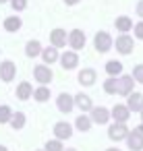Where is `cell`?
<instances>
[{
	"label": "cell",
	"instance_id": "cell-14",
	"mask_svg": "<svg viewBox=\"0 0 143 151\" xmlns=\"http://www.w3.org/2000/svg\"><path fill=\"white\" fill-rule=\"evenodd\" d=\"M77 81H79L81 87H91V85H95V81H98V73H95L93 68H83V70H79Z\"/></svg>",
	"mask_w": 143,
	"mask_h": 151
},
{
	"label": "cell",
	"instance_id": "cell-6",
	"mask_svg": "<svg viewBox=\"0 0 143 151\" xmlns=\"http://www.w3.org/2000/svg\"><path fill=\"white\" fill-rule=\"evenodd\" d=\"M56 108H58V112H62V114H71V112L75 110V95H71V93H66V91L58 93V97H56Z\"/></svg>",
	"mask_w": 143,
	"mask_h": 151
},
{
	"label": "cell",
	"instance_id": "cell-39",
	"mask_svg": "<svg viewBox=\"0 0 143 151\" xmlns=\"http://www.w3.org/2000/svg\"><path fill=\"white\" fill-rule=\"evenodd\" d=\"M139 116H141V122H143V108H141V112H139Z\"/></svg>",
	"mask_w": 143,
	"mask_h": 151
},
{
	"label": "cell",
	"instance_id": "cell-11",
	"mask_svg": "<svg viewBox=\"0 0 143 151\" xmlns=\"http://www.w3.org/2000/svg\"><path fill=\"white\" fill-rule=\"evenodd\" d=\"M17 75V64L13 60H2L0 62V81L2 83H11Z\"/></svg>",
	"mask_w": 143,
	"mask_h": 151
},
{
	"label": "cell",
	"instance_id": "cell-20",
	"mask_svg": "<svg viewBox=\"0 0 143 151\" xmlns=\"http://www.w3.org/2000/svg\"><path fill=\"white\" fill-rule=\"evenodd\" d=\"M42 60H44V64H54V62H58V58H60V52H58V48H54V46H50V48H42Z\"/></svg>",
	"mask_w": 143,
	"mask_h": 151
},
{
	"label": "cell",
	"instance_id": "cell-25",
	"mask_svg": "<svg viewBox=\"0 0 143 151\" xmlns=\"http://www.w3.org/2000/svg\"><path fill=\"white\" fill-rule=\"evenodd\" d=\"M25 122H27V116H25V112H13V116H11V126L15 128V130H21V128H25Z\"/></svg>",
	"mask_w": 143,
	"mask_h": 151
},
{
	"label": "cell",
	"instance_id": "cell-35",
	"mask_svg": "<svg viewBox=\"0 0 143 151\" xmlns=\"http://www.w3.org/2000/svg\"><path fill=\"white\" fill-rule=\"evenodd\" d=\"M135 128H137V130H139V132H141V134H143V122H139V124H137V126H135Z\"/></svg>",
	"mask_w": 143,
	"mask_h": 151
},
{
	"label": "cell",
	"instance_id": "cell-30",
	"mask_svg": "<svg viewBox=\"0 0 143 151\" xmlns=\"http://www.w3.org/2000/svg\"><path fill=\"white\" fill-rule=\"evenodd\" d=\"M133 79H135V83L143 85V64H135L133 66Z\"/></svg>",
	"mask_w": 143,
	"mask_h": 151
},
{
	"label": "cell",
	"instance_id": "cell-1",
	"mask_svg": "<svg viewBox=\"0 0 143 151\" xmlns=\"http://www.w3.org/2000/svg\"><path fill=\"white\" fill-rule=\"evenodd\" d=\"M93 48H95L100 54L110 52V50L114 48V40H112V35H110L108 31H98V33L93 35Z\"/></svg>",
	"mask_w": 143,
	"mask_h": 151
},
{
	"label": "cell",
	"instance_id": "cell-21",
	"mask_svg": "<svg viewBox=\"0 0 143 151\" xmlns=\"http://www.w3.org/2000/svg\"><path fill=\"white\" fill-rule=\"evenodd\" d=\"M114 27H116V31H120V33H129V31H133V19L126 17V15H120V17H116Z\"/></svg>",
	"mask_w": 143,
	"mask_h": 151
},
{
	"label": "cell",
	"instance_id": "cell-26",
	"mask_svg": "<svg viewBox=\"0 0 143 151\" xmlns=\"http://www.w3.org/2000/svg\"><path fill=\"white\" fill-rule=\"evenodd\" d=\"M21 25H23V21H21L17 15H13V17H6V19H4V29H6L9 33L19 31V29H21Z\"/></svg>",
	"mask_w": 143,
	"mask_h": 151
},
{
	"label": "cell",
	"instance_id": "cell-12",
	"mask_svg": "<svg viewBox=\"0 0 143 151\" xmlns=\"http://www.w3.org/2000/svg\"><path fill=\"white\" fill-rule=\"evenodd\" d=\"M124 143H126L129 151H143V134H141L137 128L129 130V134H126Z\"/></svg>",
	"mask_w": 143,
	"mask_h": 151
},
{
	"label": "cell",
	"instance_id": "cell-27",
	"mask_svg": "<svg viewBox=\"0 0 143 151\" xmlns=\"http://www.w3.org/2000/svg\"><path fill=\"white\" fill-rule=\"evenodd\" d=\"M11 116H13L11 106L2 104V106H0V124H9V122H11Z\"/></svg>",
	"mask_w": 143,
	"mask_h": 151
},
{
	"label": "cell",
	"instance_id": "cell-36",
	"mask_svg": "<svg viewBox=\"0 0 143 151\" xmlns=\"http://www.w3.org/2000/svg\"><path fill=\"white\" fill-rule=\"evenodd\" d=\"M104 151H122V149H118V147H108V149H104Z\"/></svg>",
	"mask_w": 143,
	"mask_h": 151
},
{
	"label": "cell",
	"instance_id": "cell-33",
	"mask_svg": "<svg viewBox=\"0 0 143 151\" xmlns=\"http://www.w3.org/2000/svg\"><path fill=\"white\" fill-rule=\"evenodd\" d=\"M135 13L143 19V0H139V2H137V9H135Z\"/></svg>",
	"mask_w": 143,
	"mask_h": 151
},
{
	"label": "cell",
	"instance_id": "cell-9",
	"mask_svg": "<svg viewBox=\"0 0 143 151\" xmlns=\"http://www.w3.org/2000/svg\"><path fill=\"white\" fill-rule=\"evenodd\" d=\"M66 44H69V46H71V50H75V52L83 50V48H85V44H87L85 31H81V29H73V31L69 33V42H66Z\"/></svg>",
	"mask_w": 143,
	"mask_h": 151
},
{
	"label": "cell",
	"instance_id": "cell-18",
	"mask_svg": "<svg viewBox=\"0 0 143 151\" xmlns=\"http://www.w3.org/2000/svg\"><path fill=\"white\" fill-rule=\"evenodd\" d=\"M75 108H79L83 114H87V112H91V108H93V99L87 95V93H77L75 95Z\"/></svg>",
	"mask_w": 143,
	"mask_h": 151
},
{
	"label": "cell",
	"instance_id": "cell-29",
	"mask_svg": "<svg viewBox=\"0 0 143 151\" xmlns=\"http://www.w3.org/2000/svg\"><path fill=\"white\" fill-rule=\"evenodd\" d=\"M104 91L108 95H116V77H108L104 81Z\"/></svg>",
	"mask_w": 143,
	"mask_h": 151
},
{
	"label": "cell",
	"instance_id": "cell-4",
	"mask_svg": "<svg viewBox=\"0 0 143 151\" xmlns=\"http://www.w3.org/2000/svg\"><path fill=\"white\" fill-rule=\"evenodd\" d=\"M126 134H129L126 122H110V126H108V139H110V141L120 143V141L126 139Z\"/></svg>",
	"mask_w": 143,
	"mask_h": 151
},
{
	"label": "cell",
	"instance_id": "cell-34",
	"mask_svg": "<svg viewBox=\"0 0 143 151\" xmlns=\"http://www.w3.org/2000/svg\"><path fill=\"white\" fill-rule=\"evenodd\" d=\"M64 2H66L69 6H75V4H79V2H81V0H64Z\"/></svg>",
	"mask_w": 143,
	"mask_h": 151
},
{
	"label": "cell",
	"instance_id": "cell-23",
	"mask_svg": "<svg viewBox=\"0 0 143 151\" xmlns=\"http://www.w3.org/2000/svg\"><path fill=\"white\" fill-rule=\"evenodd\" d=\"M40 54H42V44L38 40H29L25 44V56L27 58H38Z\"/></svg>",
	"mask_w": 143,
	"mask_h": 151
},
{
	"label": "cell",
	"instance_id": "cell-2",
	"mask_svg": "<svg viewBox=\"0 0 143 151\" xmlns=\"http://www.w3.org/2000/svg\"><path fill=\"white\" fill-rule=\"evenodd\" d=\"M114 48H116V52H118L120 56H129V54H133V50H135V40H133L129 33H120V35L116 37V42H114Z\"/></svg>",
	"mask_w": 143,
	"mask_h": 151
},
{
	"label": "cell",
	"instance_id": "cell-8",
	"mask_svg": "<svg viewBox=\"0 0 143 151\" xmlns=\"http://www.w3.org/2000/svg\"><path fill=\"white\" fill-rule=\"evenodd\" d=\"M54 139H58V141H64V139H71L73 137V132H75V126L71 124V122H66V120H58L56 124H54Z\"/></svg>",
	"mask_w": 143,
	"mask_h": 151
},
{
	"label": "cell",
	"instance_id": "cell-5",
	"mask_svg": "<svg viewBox=\"0 0 143 151\" xmlns=\"http://www.w3.org/2000/svg\"><path fill=\"white\" fill-rule=\"evenodd\" d=\"M33 79L40 85H48V83H52L54 73H52V68L48 64H38V66H33Z\"/></svg>",
	"mask_w": 143,
	"mask_h": 151
},
{
	"label": "cell",
	"instance_id": "cell-41",
	"mask_svg": "<svg viewBox=\"0 0 143 151\" xmlns=\"http://www.w3.org/2000/svg\"><path fill=\"white\" fill-rule=\"evenodd\" d=\"M38 151H46V149H38Z\"/></svg>",
	"mask_w": 143,
	"mask_h": 151
},
{
	"label": "cell",
	"instance_id": "cell-3",
	"mask_svg": "<svg viewBox=\"0 0 143 151\" xmlns=\"http://www.w3.org/2000/svg\"><path fill=\"white\" fill-rule=\"evenodd\" d=\"M133 91H135V79H133V75H120V77H116V95L126 97Z\"/></svg>",
	"mask_w": 143,
	"mask_h": 151
},
{
	"label": "cell",
	"instance_id": "cell-15",
	"mask_svg": "<svg viewBox=\"0 0 143 151\" xmlns=\"http://www.w3.org/2000/svg\"><path fill=\"white\" fill-rule=\"evenodd\" d=\"M66 42H69V35H66L64 29L56 27V29L50 31V46H54V48H64Z\"/></svg>",
	"mask_w": 143,
	"mask_h": 151
},
{
	"label": "cell",
	"instance_id": "cell-38",
	"mask_svg": "<svg viewBox=\"0 0 143 151\" xmlns=\"http://www.w3.org/2000/svg\"><path fill=\"white\" fill-rule=\"evenodd\" d=\"M64 151H79V149H75V147H69V149H64Z\"/></svg>",
	"mask_w": 143,
	"mask_h": 151
},
{
	"label": "cell",
	"instance_id": "cell-32",
	"mask_svg": "<svg viewBox=\"0 0 143 151\" xmlns=\"http://www.w3.org/2000/svg\"><path fill=\"white\" fill-rule=\"evenodd\" d=\"M133 35H135L137 40H143V19L133 25Z\"/></svg>",
	"mask_w": 143,
	"mask_h": 151
},
{
	"label": "cell",
	"instance_id": "cell-28",
	"mask_svg": "<svg viewBox=\"0 0 143 151\" xmlns=\"http://www.w3.org/2000/svg\"><path fill=\"white\" fill-rule=\"evenodd\" d=\"M44 149H46V151H64V145H62V141H58V139H48L46 145H44Z\"/></svg>",
	"mask_w": 143,
	"mask_h": 151
},
{
	"label": "cell",
	"instance_id": "cell-22",
	"mask_svg": "<svg viewBox=\"0 0 143 151\" xmlns=\"http://www.w3.org/2000/svg\"><path fill=\"white\" fill-rule=\"evenodd\" d=\"M104 70H106V75H108V77H120V75H122V70H124V66H122V62H120V60H108V62H106V66H104Z\"/></svg>",
	"mask_w": 143,
	"mask_h": 151
},
{
	"label": "cell",
	"instance_id": "cell-37",
	"mask_svg": "<svg viewBox=\"0 0 143 151\" xmlns=\"http://www.w3.org/2000/svg\"><path fill=\"white\" fill-rule=\"evenodd\" d=\"M0 151H9V147L6 145H0Z\"/></svg>",
	"mask_w": 143,
	"mask_h": 151
},
{
	"label": "cell",
	"instance_id": "cell-7",
	"mask_svg": "<svg viewBox=\"0 0 143 151\" xmlns=\"http://www.w3.org/2000/svg\"><path fill=\"white\" fill-rule=\"evenodd\" d=\"M89 118H91V122L93 124H110V110L108 108H104V106H93L91 108V112H89Z\"/></svg>",
	"mask_w": 143,
	"mask_h": 151
},
{
	"label": "cell",
	"instance_id": "cell-13",
	"mask_svg": "<svg viewBox=\"0 0 143 151\" xmlns=\"http://www.w3.org/2000/svg\"><path fill=\"white\" fill-rule=\"evenodd\" d=\"M110 118H112V122H129V118H131L129 106L126 104H116L110 110Z\"/></svg>",
	"mask_w": 143,
	"mask_h": 151
},
{
	"label": "cell",
	"instance_id": "cell-40",
	"mask_svg": "<svg viewBox=\"0 0 143 151\" xmlns=\"http://www.w3.org/2000/svg\"><path fill=\"white\" fill-rule=\"evenodd\" d=\"M4 2H9V0H0V4H4Z\"/></svg>",
	"mask_w": 143,
	"mask_h": 151
},
{
	"label": "cell",
	"instance_id": "cell-10",
	"mask_svg": "<svg viewBox=\"0 0 143 151\" xmlns=\"http://www.w3.org/2000/svg\"><path fill=\"white\" fill-rule=\"evenodd\" d=\"M58 62H60V66H62L64 70H73V68L79 66V54H77L75 50H66V52L60 54Z\"/></svg>",
	"mask_w": 143,
	"mask_h": 151
},
{
	"label": "cell",
	"instance_id": "cell-31",
	"mask_svg": "<svg viewBox=\"0 0 143 151\" xmlns=\"http://www.w3.org/2000/svg\"><path fill=\"white\" fill-rule=\"evenodd\" d=\"M11 6H13V11L21 13V11L27 9V0H11Z\"/></svg>",
	"mask_w": 143,
	"mask_h": 151
},
{
	"label": "cell",
	"instance_id": "cell-19",
	"mask_svg": "<svg viewBox=\"0 0 143 151\" xmlns=\"http://www.w3.org/2000/svg\"><path fill=\"white\" fill-rule=\"evenodd\" d=\"M75 130H79V132H89L91 130V126H93V122H91V118H89V114H79L77 118H75Z\"/></svg>",
	"mask_w": 143,
	"mask_h": 151
},
{
	"label": "cell",
	"instance_id": "cell-24",
	"mask_svg": "<svg viewBox=\"0 0 143 151\" xmlns=\"http://www.w3.org/2000/svg\"><path fill=\"white\" fill-rule=\"evenodd\" d=\"M33 99H35L38 104H46V101L50 99V87H48V85L35 87V89H33Z\"/></svg>",
	"mask_w": 143,
	"mask_h": 151
},
{
	"label": "cell",
	"instance_id": "cell-17",
	"mask_svg": "<svg viewBox=\"0 0 143 151\" xmlns=\"http://www.w3.org/2000/svg\"><path fill=\"white\" fill-rule=\"evenodd\" d=\"M15 95H17L19 101H27V99H31V97H33V87H31V83H29V81H21V83L17 85Z\"/></svg>",
	"mask_w": 143,
	"mask_h": 151
},
{
	"label": "cell",
	"instance_id": "cell-16",
	"mask_svg": "<svg viewBox=\"0 0 143 151\" xmlns=\"http://www.w3.org/2000/svg\"><path fill=\"white\" fill-rule=\"evenodd\" d=\"M126 106H129V110H131V114H139L141 112V108H143V93L141 91H133L131 95H126Z\"/></svg>",
	"mask_w": 143,
	"mask_h": 151
}]
</instances>
